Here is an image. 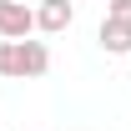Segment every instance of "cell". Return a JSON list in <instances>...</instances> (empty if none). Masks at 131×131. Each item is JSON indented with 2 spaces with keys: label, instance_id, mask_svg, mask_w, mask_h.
Masks as SVG:
<instances>
[{
  "label": "cell",
  "instance_id": "1",
  "mask_svg": "<svg viewBox=\"0 0 131 131\" xmlns=\"http://www.w3.org/2000/svg\"><path fill=\"white\" fill-rule=\"evenodd\" d=\"M50 71V50L46 40H0V76H10V81H35V76H46Z\"/></svg>",
  "mask_w": 131,
  "mask_h": 131
},
{
  "label": "cell",
  "instance_id": "2",
  "mask_svg": "<svg viewBox=\"0 0 131 131\" xmlns=\"http://www.w3.org/2000/svg\"><path fill=\"white\" fill-rule=\"evenodd\" d=\"M35 30V5L25 0H0V40H25Z\"/></svg>",
  "mask_w": 131,
  "mask_h": 131
},
{
  "label": "cell",
  "instance_id": "3",
  "mask_svg": "<svg viewBox=\"0 0 131 131\" xmlns=\"http://www.w3.org/2000/svg\"><path fill=\"white\" fill-rule=\"evenodd\" d=\"M71 20H76V5L71 0H40L35 5V30H46V35L71 30Z\"/></svg>",
  "mask_w": 131,
  "mask_h": 131
},
{
  "label": "cell",
  "instance_id": "4",
  "mask_svg": "<svg viewBox=\"0 0 131 131\" xmlns=\"http://www.w3.org/2000/svg\"><path fill=\"white\" fill-rule=\"evenodd\" d=\"M96 40H101L106 56H131V20L106 15V20H101V30H96Z\"/></svg>",
  "mask_w": 131,
  "mask_h": 131
},
{
  "label": "cell",
  "instance_id": "5",
  "mask_svg": "<svg viewBox=\"0 0 131 131\" xmlns=\"http://www.w3.org/2000/svg\"><path fill=\"white\" fill-rule=\"evenodd\" d=\"M106 15H116V20H131V0H106Z\"/></svg>",
  "mask_w": 131,
  "mask_h": 131
},
{
  "label": "cell",
  "instance_id": "6",
  "mask_svg": "<svg viewBox=\"0 0 131 131\" xmlns=\"http://www.w3.org/2000/svg\"><path fill=\"white\" fill-rule=\"evenodd\" d=\"M25 5H35V0H25Z\"/></svg>",
  "mask_w": 131,
  "mask_h": 131
}]
</instances>
